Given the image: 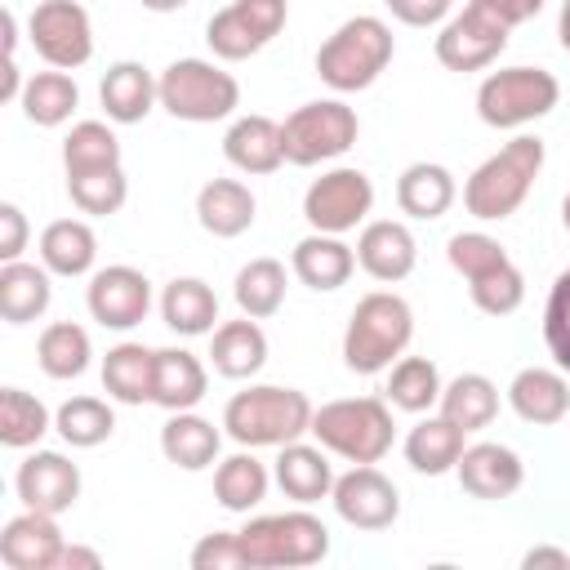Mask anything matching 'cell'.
<instances>
[{
    "label": "cell",
    "mask_w": 570,
    "mask_h": 570,
    "mask_svg": "<svg viewBox=\"0 0 570 570\" xmlns=\"http://www.w3.org/2000/svg\"><path fill=\"white\" fill-rule=\"evenodd\" d=\"M543 160H548V147H543L539 134L508 138L494 156H485L468 174V183H463V209L476 223H503V218H512L525 205L534 178L543 174Z\"/></svg>",
    "instance_id": "6da1fadb"
},
{
    "label": "cell",
    "mask_w": 570,
    "mask_h": 570,
    "mask_svg": "<svg viewBox=\"0 0 570 570\" xmlns=\"http://www.w3.org/2000/svg\"><path fill=\"white\" fill-rule=\"evenodd\" d=\"M316 405L298 387L249 383L223 405V432L245 450H281L312 432Z\"/></svg>",
    "instance_id": "7a4b0ae2"
},
{
    "label": "cell",
    "mask_w": 570,
    "mask_h": 570,
    "mask_svg": "<svg viewBox=\"0 0 570 570\" xmlns=\"http://www.w3.org/2000/svg\"><path fill=\"white\" fill-rule=\"evenodd\" d=\"M414 338V307L396 289H370L356 298L343 330V365L352 374H383L405 356Z\"/></svg>",
    "instance_id": "3957f363"
},
{
    "label": "cell",
    "mask_w": 570,
    "mask_h": 570,
    "mask_svg": "<svg viewBox=\"0 0 570 570\" xmlns=\"http://www.w3.org/2000/svg\"><path fill=\"white\" fill-rule=\"evenodd\" d=\"M392 53H396L392 27L379 13H356V18L338 22L321 40V49H316V76L334 94H361V89H370L387 71Z\"/></svg>",
    "instance_id": "277c9868"
},
{
    "label": "cell",
    "mask_w": 570,
    "mask_h": 570,
    "mask_svg": "<svg viewBox=\"0 0 570 570\" xmlns=\"http://www.w3.org/2000/svg\"><path fill=\"white\" fill-rule=\"evenodd\" d=\"M236 534L249 557V570H303L330 557V525L303 503H294L289 512L245 517Z\"/></svg>",
    "instance_id": "5b68a950"
},
{
    "label": "cell",
    "mask_w": 570,
    "mask_h": 570,
    "mask_svg": "<svg viewBox=\"0 0 570 570\" xmlns=\"http://www.w3.org/2000/svg\"><path fill=\"white\" fill-rule=\"evenodd\" d=\"M307 436L321 441L343 463H379L396 441L392 405H387V396H338V401H325V405H316Z\"/></svg>",
    "instance_id": "8992f818"
},
{
    "label": "cell",
    "mask_w": 570,
    "mask_h": 570,
    "mask_svg": "<svg viewBox=\"0 0 570 570\" xmlns=\"http://www.w3.org/2000/svg\"><path fill=\"white\" fill-rule=\"evenodd\" d=\"M160 107L187 125H214L236 116L240 80L218 58H174L160 71Z\"/></svg>",
    "instance_id": "52a82bcc"
},
{
    "label": "cell",
    "mask_w": 570,
    "mask_h": 570,
    "mask_svg": "<svg viewBox=\"0 0 570 570\" xmlns=\"http://www.w3.org/2000/svg\"><path fill=\"white\" fill-rule=\"evenodd\" d=\"M561 102V80L548 67H499L476 85V116L490 129H525Z\"/></svg>",
    "instance_id": "ba28073f"
},
{
    "label": "cell",
    "mask_w": 570,
    "mask_h": 570,
    "mask_svg": "<svg viewBox=\"0 0 570 570\" xmlns=\"http://www.w3.org/2000/svg\"><path fill=\"white\" fill-rule=\"evenodd\" d=\"M356 134H361L356 107H347L343 98H316V102H303V107H294V111L281 120L285 165L312 169V165L338 160V156H347V151L356 147Z\"/></svg>",
    "instance_id": "9c48e42d"
},
{
    "label": "cell",
    "mask_w": 570,
    "mask_h": 570,
    "mask_svg": "<svg viewBox=\"0 0 570 570\" xmlns=\"http://www.w3.org/2000/svg\"><path fill=\"white\" fill-rule=\"evenodd\" d=\"M370 209H374V183L356 165H334L321 178H312L303 191V218L312 232L347 236L370 223Z\"/></svg>",
    "instance_id": "30bf717a"
},
{
    "label": "cell",
    "mask_w": 570,
    "mask_h": 570,
    "mask_svg": "<svg viewBox=\"0 0 570 570\" xmlns=\"http://www.w3.org/2000/svg\"><path fill=\"white\" fill-rule=\"evenodd\" d=\"M27 40L45 67L76 71L94 58V22L80 0H40L27 18Z\"/></svg>",
    "instance_id": "8fae6325"
},
{
    "label": "cell",
    "mask_w": 570,
    "mask_h": 570,
    "mask_svg": "<svg viewBox=\"0 0 570 570\" xmlns=\"http://www.w3.org/2000/svg\"><path fill=\"white\" fill-rule=\"evenodd\" d=\"M508 27L499 18H490L476 0H468L459 13H450L441 27H436V40H432V53L445 71H485L499 62V53L508 49Z\"/></svg>",
    "instance_id": "7c38bea8"
},
{
    "label": "cell",
    "mask_w": 570,
    "mask_h": 570,
    "mask_svg": "<svg viewBox=\"0 0 570 570\" xmlns=\"http://www.w3.org/2000/svg\"><path fill=\"white\" fill-rule=\"evenodd\" d=\"M330 503L338 512V521H347L352 530H387L401 517V490L374 468V463H352L347 472L334 476Z\"/></svg>",
    "instance_id": "4fadbf2b"
},
{
    "label": "cell",
    "mask_w": 570,
    "mask_h": 570,
    "mask_svg": "<svg viewBox=\"0 0 570 570\" xmlns=\"http://www.w3.org/2000/svg\"><path fill=\"white\" fill-rule=\"evenodd\" d=\"M85 307H89V316L102 330L125 334V330L147 321V312H151V281L138 267H129V263L98 267L89 276V285H85Z\"/></svg>",
    "instance_id": "5bb4252c"
},
{
    "label": "cell",
    "mask_w": 570,
    "mask_h": 570,
    "mask_svg": "<svg viewBox=\"0 0 570 570\" xmlns=\"http://www.w3.org/2000/svg\"><path fill=\"white\" fill-rule=\"evenodd\" d=\"M13 490H18V503H22V508L62 517V512L76 508V499H80V468H76L62 450H40V445H36V450L18 463Z\"/></svg>",
    "instance_id": "9a60e30c"
},
{
    "label": "cell",
    "mask_w": 570,
    "mask_h": 570,
    "mask_svg": "<svg viewBox=\"0 0 570 570\" xmlns=\"http://www.w3.org/2000/svg\"><path fill=\"white\" fill-rule=\"evenodd\" d=\"M62 548H67V534L53 512L22 508L0 530V561L9 570H58Z\"/></svg>",
    "instance_id": "2e32d148"
},
{
    "label": "cell",
    "mask_w": 570,
    "mask_h": 570,
    "mask_svg": "<svg viewBox=\"0 0 570 570\" xmlns=\"http://www.w3.org/2000/svg\"><path fill=\"white\" fill-rule=\"evenodd\" d=\"M419 263V240L401 218H370L356 236V267L379 281V285H396L414 272Z\"/></svg>",
    "instance_id": "e0dca14e"
},
{
    "label": "cell",
    "mask_w": 570,
    "mask_h": 570,
    "mask_svg": "<svg viewBox=\"0 0 570 570\" xmlns=\"http://www.w3.org/2000/svg\"><path fill=\"white\" fill-rule=\"evenodd\" d=\"M454 476H459L463 494L494 503V499H508V494H517V490L525 485V463H521V454H517L512 445L472 441V445L463 450Z\"/></svg>",
    "instance_id": "ac0fdd59"
},
{
    "label": "cell",
    "mask_w": 570,
    "mask_h": 570,
    "mask_svg": "<svg viewBox=\"0 0 570 570\" xmlns=\"http://www.w3.org/2000/svg\"><path fill=\"white\" fill-rule=\"evenodd\" d=\"M272 476H276V485H281V494H285L289 503L312 508V503L330 499L338 472H334L330 450H325L321 441H303V436H298V441H289V445L276 450Z\"/></svg>",
    "instance_id": "d6986e66"
},
{
    "label": "cell",
    "mask_w": 570,
    "mask_h": 570,
    "mask_svg": "<svg viewBox=\"0 0 570 570\" xmlns=\"http://www.w3.org/2000/svg\"><path fill=\"white\" fill-rule=\"evenodd\" d=\"M223 156L232 169L240 174H276L285 165V138H281V120L263 116V111H249V116H236L223 134Z\"/></svg>",
    "instance_id": "ffe728a7"
},
{
    "label": "cell",
    "mask_w": 570,
    "mask_h": 570,
    "mask_svg": "<svg viewBox=\"0 0 570 570\" xmlns=\"http://www.w3.org/2000/svg\"><path fill=\"white\" fill-rule=\"evenodd\" d=\"M508 405L517 419L534 423V428H552L570 414V379L557 365H525L512 374L508 383Z\"/></svg>",
    "instance_id": "44dd1931"
},
{
    "label": "cell",
    "mask_w": 570,
    "mask_h": 570,
    "mask_svg": "<svg viewBox=\"0 0 570 570\" xmlns=\"http://www.w3.org/2000/svg\"><path fill=\"white\" fill-rule=\"evenodd\" d=\"M98 102L111 125H138L151 116V107H160V76H151L134 58H120L107 67V76L98 85Z\"/></svg>",
    "instance_id": "7402d4cb"
},
{
    "label": "cell",
    "mask_w": 570,
    "mask_h": 570,
    "mask_svg": "<svg viewBox=\"0 0 570 570\" xmlns=\"http://www.w3.org/2000/svg\"><path fill=\"white\" fill-rule=\"evenodd\" d=\"M289 272L316 289V294H334L352 281L356 272V245H347L343 236H330V232H307L294 254H289Z\"/></svg>",
    "instance_id": "603a6c76"
},
{
    "label": "cell",
    "mask_w": 570,
    "mask_h": 570,
    "mask_svg": "<svg viewBox=\"0 0 570 570\" xmlns=\"http://www.w3.org/2000/svg\"><path fill=\"white\" fill-rule=\"evenodd\" d=\"M254 218H258V200H254L249 183H240V178H209L196 191V223L218 240L245 236L254 227Z\"/></svg>",
    "instance_id": "cb8c5ba5"
},
{
    "label": "cell",
    "mask_w": 570,
    "mask_h": 570,
    "mask_svg": "<svg viewBox=\"0 0 570 570\" xmlns=\"http://www.w3.org/2000/svg\"><path fill=\"white\" fill-rule=\"evenodd\" d=\"M209 392V370L196 352L187 347H156V379H151V405L165 414L174 410H196Z\"/></svg>",
    "instance_id": "d4e9b609"
},
{
    "label": "cell",
    "mask_w": 570,
    "mask_h": 570,
    "mask_svg": "<svg viewBox=\"0 0 570 570\" xmlns=\"http://www.w3.org/2000/svg\"><path fill=\"white\" fill-rule=\"evenodd\" d=\"M463 450H468V432L454 428L445 414H423L405 432V445H401L405 463L419 476H445V472H454L459 459H463Z\"/></svg>",
    "instance_id": "484cf974"
},
{
    "label": "cell",
    "mask_w": 570,
    "mask_h": 570,
    "mask_svg": "<svg viewBox=\"0 0 570 570\" xmlns=\"http://www.w3.org/2000/svg\"><path fill=\"white\" fill-rule=\"evenodd\" d=\"M218 428L196 410H174L165 419V428H160V454L183 472H205V468L218 463V450H223V432Z\"/></svg>",
    "instance_id": "4316f807"
},
{
    "label": "cell",
    "mask_w": 570,
    "mask_h": 570,
    "mask_svg": "<svg viewBox=\"0 0 570 570\" xmlns=\"http://www.w3.org/2000/svg\"><path fill=\"white\" fill-rule=\"evenodd\" d=\"M459 200V183L445 165L436 160H414L401 169L396 178V205L405 218H419V223H432L441 214H450V205Z\"/></svg>",
    "instance_id": "83f0119b"
},
{
    "label": "cell",
    "mask_w": 570,
    "mask_h": 570,
    "mask_svg": "<svg viewBox=\"0 0 570 570\" xmlns=\"http://www.w3.org/2000/svg\"><path fill=\"white\" fill-rule=\"evenodd\" d=\"M160 321L183 334V338H200L218 330V294L209 281L200 276H174L160 289Z\"/></svg>",
    "instance_id": "f1b7e54d"
},
{
    "label": "cell",
    "mask_w": 570,
    "mask_h": 570,
    "mask_svg": "<svg viewBox=\"0 0 570 570\" xmlns=\"http://www.w3.org/2000/svg\"><path fill=\"white\" fill-rule=\"evenodd\" d=\"M209 365L223 379H254L267 365V334L254 316L240 321H218L209 334Z\"/></svg>",
    "instance_id": "f546056e"
},
{
    "label": "cell",
    "mask_w": 570,
    "mask_h": 570,
    "mask_svg": "<svg viewBox=\"0 0 570 570\" xmlns=\"http://www.w3.org/2000/svg\"><path fill=\"white\" fill-rule=\"evenodd\" d=\"M49 298H53V272L45 263H27V258L0 263V316L9 325L40 321L49 312Z\"/></svg>",
    "instance_id": "4dcf8cb0"
},
{
    "label": "cell",
    "mask_w": 570,
    "mask_h": 570,
    "mask_svg": "<svg viewBox=\"0 0 570 570\" xmlns=\"http://www.w3.org/2000/svg\"><path fill=\"white\" fill-rule=\"evenodd\" d=\"M272 472H267V463L254 454V450H236V454H227V459H218L214 463V499L227 508V512H236V517H249L263 499H267V490H272Z\"/></svg>",
    "instance_id": "1f68e13d"
},
{
    "label": "cell",
    "mask_w": 570,
    "mask_h": 570,
    "mask_svg": "<svg viewBox=\"0 0 570 570\" xmlns=\"http://www.w3.org/2000/svg\"><path fill=\"white\" fill-rule=\"evenodd\" d=\"M40 263L53 276H94L98 263V232L85 218H53L40 232Z\"/></svg>",
    "instance_id": "d6a6232c"
},
{
    "label": "cell",
    "mask_w": 570,
    "mask_h": 570,
    "mask_svg": "<svg viewBox=\"0 0 570 570\" xmlns=\"http://www.w3.org/2000/svg\"><path fill=\"white\" fill-rule=\"evenodd\" d=\"M156 379V347H142L134 338L107 347L102 356V392L120 405H147Z\"/></svg>",
    "instance_id": "836d02e7"
},
{
    "label": "cell",
    "mask_w": 570,
    "mask_h": 570,
    "mask_svg": "<svg viewBox=\"0 0 570 570\" xmlns=\"http://www.w3.org/2000/svg\"><path fill=\"white\" fill-rule=\"evenodd\" d=\"M436 414H445L454 428H463L468 436L490 428L494 414H499V387L494 379L468 370V374H454L445 387H441V401H436Z\"/></svg>",
    "instance_id": "e575fe53"
},
{
    "label": "cell",
    "mask_w": 570,
    "mask_h": 570,
    "mask_svg": "<svg viewBox=\"0 0 570 570\" xmlns=\"http://www.w3.org/2000/svg\"><path fill=\"white\" fill-rule=\"evenodd\" d=\"M18 107H22V116H27L31 125L58 129V125H67V120L76 116V107H80V85L71 80V71H58V67L36 71V76H27V89H22Z\"/></svg>",
    "instance_id": "d590c367"
},
{
    "label": "cell",
    "mask_w": 570,
    "mask_h": 570,
    "mask_svg": "<svg viewBox=\"0 0 570 570\" xmlns=\"http://www.w3.org/2000/svg\"><path fill=\"white\" fill-rule=\"evenodd\" d=\"M285 289H289V272L281 258H249L236 281H232V298L240 307V316H254V321H267L285 307Z\"/></svg>",
    "instance_id": "8d00e7d4"
},
{
    "label": "cell",
    "mask_w": 570,
    "mask_h": 570,
    "mask_svg": "<svg viewBox=\"0 0 570 570\" xmlns=\"http://www.w3.org/2000/svg\"><path fill=\"white\" fill-rule=\"evenodd\" d=\"M441 387H445V383H441V370H436L432 356H401V361H392V370H387L383 396H387L392 410L432 414L436 401H441Z\"/></svg>",
    "instance_id": "74e56055"
},
{
    "label": "cell",
    "mask_w": 570,
    "mask_h": 570,
    "mask_svg": "<svg viewBox=\"0 0 570 570\" xmlns=\"http://www.w3.org/2000/svg\"><path fill=\"white\" fill-rule=\"evenodd\" d=\"M36 361L49 379L67 383V379H80L94 361V343H89V330L76 325V321H53L40 330L36 338Z\"/></svg>",
    "instance_id": "f35d334b"
},
{
    "label": "cell",
    "mask_w": 570,
    "mask_h": 570,
    "mask_svg": "<svg viewBox=\"0 0 570 570\" xmlns=\"http://www.w3.org/2000/svg\"><path fill=\"white\" fill-rule=\"evenodd\" d=\"M53 432L71 445V450H94L102 445L111 432H116V410L102 401V396H67L58 410H53Z\"/></svg>",
    "instance_id": "ab89813d"
},
{
    "label": "cell",
    "mask_w": 570,
    "mask_h": 570,
    "mask_svg": "<svg viewBox=\"0 0 570 570\" xmlns=\"http://www.w3.org/2000/svg\"><path fill=\"white\" fill-rule=\"evenodd\" d=\"M67 196L80 214L89 218H111L125 209L129 200V178H125V165H102V169H80V174H67Z\"/></svg>",
    "instance_id": "60d3db41"
},
{
    "label": "cell",
    "mask_w": 570,
    "mask_h": 570,
    "mask_svg": "<svg viewBox=\"0 0 570 570\" xmlns=\"http://www.w3.org/2000/svg\"><path fill=\"white\" fill-rule=\"evenodd\" d=\"M49 428H53V414L40 396H31L27 387L0 392V441L9 450H36Z\"/></svg>",
    "instance_id": "b9f144b4"
},
{
    "label": "cell",
    "mask_w": 570,
    "mask_h": 570,
    "mask_svg": "<svg viewBox=\"0 0 570 570\" xmlns=\"http://www.w3.org/2000/svg\"><path fill=\"white\" fill-rule=\"evenodd\" d=\"M102 165H120V138L107 120H76L62 138V169L80 174V169H102Z\"/></svg>",
    "instance_id": "7bdbcfd3"
},
{
    "label": "cell",
    "mask_w": 570,
    "mask_h": 570,
    "mask_svg": "<svg viewBox=\"0 0 570 570\" xmlns=\"http://www.w3.org/2000/svg\"><path fill=\"white\" fill-rule=\"evenodd\" d=\"M468 294H472V307L485 312V316H512L521 303H525V276L517 263H503L476 281H468Z\"/></svg>",
    "instance_id": "ee69618b"
},
{
    "label": "cell",
    "mask_w": 570,
    "mask_h": 570,
    "mask_svg": "<svg viewBox=\"0 0 570 570\" xmlns=\"http://www.w3.org/2000/svg\"><path fill=\"white\" fill-rule=\"evenodd\" d=\"M205 45L218 62H245L263 49V40L254 36V27L236 13V4H223L209 22H205Z\"/></svg>",
    "instance_id": "f6af8a7d"
},
{
    "label": "cell",
    "mask_w": 570,
    "mask_h": 570,
    "mask_svg": "<svg viewBox=\"0 0 570 570\" xmlns=\"http://www.w3.org/2000/svg\"><path fill=\"white\" fill-rule=\"evenodd\" d=\"M445 258H450V267H454L463 281H476V276H485V272L512 263L508 249H503L490 232H454V236L445 240Z\"/></svg>",
    "instance_id": "bcb514c9"
},
{
    "label": "cell",
    "mask_w": 570,
    "mask_h": 570,
    "mask_svg": "<svg viewBox=\"0 0 570 570\" xmlns=\"http://www.w3.org/2000/svg\"><path fill=\"white\" fill-rule=\"evenodd\" d=\"M543 343H548V356L570 374V267L557 272L552 289H548V303H543Z\"/></svg>",
    "instance_id": "7dc6e473"
},
{
    "label": "cell",
    "mask_w": 570,
    "mask_h": 570,
    "mask_svg": "<svg viewBox=\"0 0 570 570\" xmlns=\"http://www.w3.org/2000/svg\"><path fill=\"white\" fill-rule=\"evenodd\" d=\"M187 561H191V570H249V557H245V548H240V534H236V530L200 534Z\"/></svg>",
    "instance_id": "c3c4849f"
},
{
    "label": "cell",
    "mask_w": 570,
    "mask_h": 570,
    "mask_svg": "<svg viewBox=\"0 0 570 570\" xmlns=\"http://www.w3.org/2000/svg\"><path fill=\"white\" fill-rule=\"evenodd\" d=\"M232 4H236V13L254 27V36H258L263 45H272V40L281 36L285 18H289V0H232Z\"/></svg>",
    "instance_id": "681fc988"
},
{
    "label": "cell",
    "mask_w": 570,
    "mask_h": 570,
    "mask_svg": "<svg viewBox=\"0 0 570 570\" xmlns=\"http://www.w3.org/2000/svg\"><path fill=\"white\" fill-rule=\"evenodd\" d=\"M383 4L405 27H441L454 13V0H383Z\"/></svg>",
    "instance_id": "f907efd6"
},
{
    "label": "cell",
    "mask_w": 570,
    "mask_h": 570,
    "mask_svg": "<svg viewBox=\"0 0 570 570\" xmlns=\"http://www.w3.org/2000/svg\"><path fill=\"white\" fill-rule=\"evenodd\" d=\"M27 236H31V227H27V214H22L13 200H0V263H13V258H22V249H27Z\"/></svg>",
    "instance_id": "816d5d0a"
},
{
    "label": "cell",
    "mask_w": 570,
    "mask_h": 570,
    "mask_svg": "<svg viewBox=\"0 0 570 570\" xmlns=\"http://www.w3.org/2000/svg\"><path fill=\"white\" fill-rule=\"evenodd\" d=\"M490 18H499L508 31L512 27H521V22H530V18H539V9H543V0H476Z\"/></svg>",
    "instance_id": "f5cc1de1"
},
{
    "label": "cell",
    "mask_w": 570,
    "mask_h": 570,
    "mask_svg": "<svg viewBox=\"0 0 570 570\" xmlns=\"http://www.w3.org/2000/svg\"><path fill=\"white\" fill-rule=\"evenodd\" d=\"M570 570V552L566 548H552V543H539V548H530L525 557H521V570Z\"/></svg>",
    "instance_id": "db71d44e"
},
{
    "label": "cell",
    "mask_w": 570,
    "mask_h": 570,
    "mask_svg": "<svg viewBox=\"0 0 570 570\" xmlns=\"http://www.w3.org/2000/svg\"><path fill=\"white\" fill-rule=\"evenodd\" d=\"M76 566H85V570H98V566H102V552H94V548H80V543H67V548H62V557H58V570H76Z\"/></svg>",
    "instance_id": "11a10c76"
},
{
    "label": "cell",
    "mask_w": 570,
    "mask_h": 570,
    "mask_svg": "<svg viewBox=\"0 0 570 570\" xmlns=\"http://www.w3.org/2000/svg\"><path fill=\"white\" fill-rule=\"evenodd\" d=\"M0 27H4V58H18V13L4 9L0 13Z\"/></svg>",
    "instance_id": "9f6ffc18"
},
{
    "label": "cell",
    "mask_w": 570,
    "mask_h": 570,
    "mask_svg": "<svg viewBox=\"0 0 570 570\" xmlns=\"http://www.w3.org/2000/svg\"><path fill=\"white\" fill-rule=\"evenodd\" d=\"M557 40H561V49L570 53V0H561V13H557Z\"/></svg>",
    "instance_id": "6f0895ef"
},
{
    "label": "cell",
    "mask_w": 570,
    "mask_h": 570,
    "mask_svg": "<svg viewBox=\"0 0 570 570\" xmlns=\"http://www.w3.org/2000/svg\"><path fill=\"white\" fill-rule=\"evenodd\" d=\"M187 0H142V9H151V13H178Z\"/></svg>",
    "instance_id": "680465c9"
},
{
    "label": "cell",
    "mask_w": 570,
    "mask_h": 570,
    "mask_svg": "<svg viewBox=\"0 0 570 570\" xmlns=\"http://www.w3.org/2000/svg\"><path fill=\"white\" fill-rule=\"evenodd\" d=\"M561 227H566V232H570V191H566V196H561Z\"/></svg>",
    "instance_id": "91938a15"
}]
</instances>
